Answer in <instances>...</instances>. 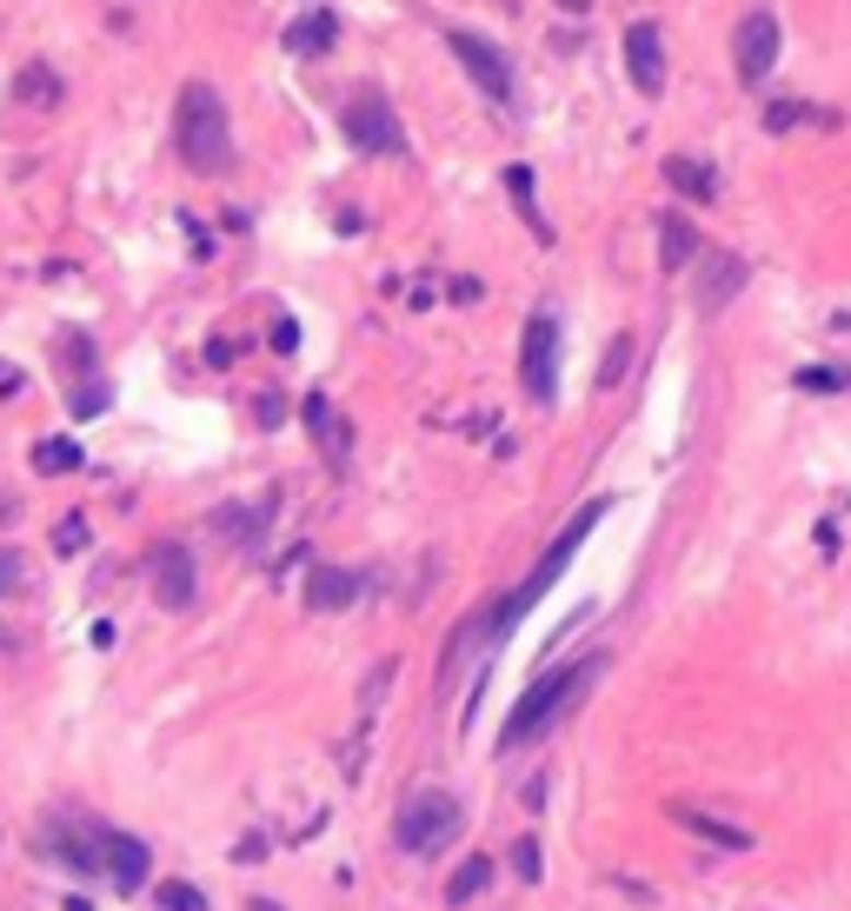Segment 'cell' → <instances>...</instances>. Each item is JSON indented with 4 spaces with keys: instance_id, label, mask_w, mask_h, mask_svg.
Returning a JSON list of instances; mask_svg holds the SVG:
<instances>
[{
    "instance_id": "obj_8",
    "label": "cell",
    "mask_w": 851,
    "mask_h": 911,
    "mask_svg": "<svg viewBox=\"0 0 851 911\" xmlns=\"http://www.w3.org/2000/svg\"><path fill=\"white\" fill-rule=\"evenodd\" d=\"M686 273H692V306H699L706 319H719V313L751 287V260L732 254V246H699V260H692Z\"/></svg>"
},
{
    "instance_id": "obj_36",
    "label": "cell",
    "mask_w": 851,
    "mask_h": 911,
    "mask_svg": "<svg viewBox=\"0 0 851 911\" xmlns=\"http://www.w3.org/2000/svg\"><path fill=\"white\" fill-rule=\"evenodd\" d=\"M559 8H566V14H592V0H559Z\"/></svg>"
},
{
    "instance_id": "obj_14",
    "label": "cell",
    "mask_w": 851,
    "mask_h": 911,
    "mask_svg": "<svg viewBox=\"0 0 851 911\" xmlns=\"http://www.w3.org/2000/svg\"><path fill=\"white\" fill-rule=\"evenodd\" d=\"M300 420H306L313 446H319L333 466H347V459H353V433H347V420H339V406H333L326 393H306V399H300Z\"/></svg>"
},
{
    "instance_id": "obj_9",
    "label": "cell",
    "mask_w": 851,
    "mask_h": 911,
    "mask_svg": "<svg viewBox=\"0 0 851 911\" xmlns=\"http://www.w3.org/2000/svg\"><path fill=\"white\" fill-rule=\"evenodd\" d=\"M520 386L533 406L559 399V313H533L526 340H520Z\"/></svg>"
},
{
    "instance_id": "obj_23",
    "label": "cell",
    "mask_w": 851,
    "mask_h": 911,
    "mask_svg": "<svg viewBox=\"0 0 851 911\" xmlns=\"http://www.w3.org/2000/svg\"><path fill=\"white\" fill-rule=\"evenodd\" d=\"M333 40H339V21H333L326 8H313V14H300V21L287 27V47H293V54H326Z\"/></svg>"
},
{
    "instance_id": "obj_29",
    "label": "cell",
    "mask_w": 851,
    "mask_h": 911,
    "mask_svg": "<svg viewBox=\"0 0 851 911\" xmlns=\"http://www.w3.org/2000/svg\"><path fill=\"white\" fill-rule=\"evenodd\" d=\"M80 546H88V519H80V513H67V519L54 526V552H60V559H73Z\"/></svg>"
},
{
    "instance_id": "obj_7",
    "label": "cell",
    "mask_w": 851,
    "mask_h": 911,
    "mask_svg": "<svg viewBox=\"0 0 851 911\" xmlns=\"http://www.w3.org/2000/svg\"><path fill=\"white\" fill-rule=\"evenodd\" d=\"M446 47H453V60L466 67V80H473V87H479L492 107H505V114L520 107V73H513V60H505V47H499V40L453 27V34H446Z\"/></svg>"
},
{
    "instance_id": "obj_3",
    "label": "cell",
    "mask_w": 851,
    "mask_h": 911,
    "mask_svg": "<svg viewBox=\"0 0 851 911\" xmlns=\"http://www.w3.org/2000/svg\"><path fill=\"white\" fill-rule=\"evenodd\" d=\"M393 839L406 859H440L446 845L466 839V805L446 792V785H419L406 792V805L393 811Z\"/></svg>"
},
{
    "instance_id": "obj_33",
    "label": "cell",
    "mask_w": 851,
    "mask_h": 911,
    "mask_svg": "<svg viewBox=\"0 0 851 911\" xmlns=\"http://www.w3.org/2000/svg\"><path fill=\"white\" fill-rule=\"evenodd\" d=\"M14 586H21V559H14V552H0V599H8Z\"/></svg>"
},
{
    "instance_id": "obj_30",
    "label": "cell",
    "mask_w": 851,
    "mask_h": 911,
    "mask_svg": "<svg viewBox=\"0 0 851 911\" xmlns=\"http://www.w3.org/2000/svg\"><path fill=\"white\" fill-rule=\"evenodd\" d=\"M513 872H520L526 885H539V872H546V852H539V839H520V845H513Z\"/></svg>"
},
{
    "instance_id": "obj_24",
    "label": "cell",
    "mask_w": 851,
    "mask_h": 911,
    "mask_svg": "<svg viewBox=\"0 0 851 911\" xmlns=\"http://www.w3.org/2000/svg\"><path fill=\"white\" fill-rule=\"evenodd\" d=\"M34 466H40L47 479H67V472H80V466H88V453H80V440L54 433V440H34Z\"/></svg>"
},
{
    "instance_id": "obj_17",
    "label": "cell",
    "mask_w": 851,
    "mask_h": 911,
    "mask_svg": "<svg viewBox=\"0 0 851 911\" xmlns=\"http://www.w3.org/2000/svg\"><path fill=\"white\" fill-rule=\"evenodd\" d=\"M665 187L678 194V200H692V207H712L719 200V167L712 160H699V153H665Z\"/></svg>"
},
{
    "instance_id": "obj_16",
    "label": "cell",
    "mask_w": 851,
    "mask_h": 911,
    "mask_svg": "<svg viewBox=\"0 0 851 911\" xmlns=\"http://www.w3.org/2000/svg\"><path fill=\"white\" fill-rule=\"evenodd\" d=\"M699 226H692V213L686 207H665L658 213V273H686L692 260H699Z\"/></svg>"
},
{
    "instance_id": "obj_28",
    "label": "cell",
    "mask_w": 851,
    "mask_h": 911,
    "mask_svg": "<svg viewBox=\"0 0 851 911\" xmlns=\"http://www.w3.org/2000/svg\"><path fill=\"white\" fill-rule=\"evenodd\" d=\"M626 366H632V334H613L606 366H599V386H619V379H626Z\"/></svg>"
},
{
    "instance_id": "obj_11",
    "label": "cell",
    "mask_w": 851,
    "mask_h": 911,
    "mask_svg": "<svg viewBox=\"0 0 851 911\" xmlns=\"http://www.w3.org/2000/svg\"><path fill=\"white\" fill-rule=\"evenodd\" d=\"M147 586H153V599H160L166 612H187V606H194V593H200V579H194V552H187L180 539H160V546L147 552Z\"/></svg>"
},
{
    "instance_id": "obj_2",
    "label": "cell",
    "mask_w": 851,
    "mask_h": 911,
    "mask_svg": "<svg viewBox=\"0 0 851 911\" xmlns=\"http://www.w3.org/2000/svg\"><path fill=\"white\" fill-rule=\"evenodd\" d=\"M174 140H180V160H187L200 180L233 174V120H226L220 87H207V80H187V87H180V107H174Z\"/></svg>"
},
{
    "instance_id": "obj_6",
    "label": "cell",
    "mask_w": 851,
    "mask_h": 911,
    "mask_svg": "<svg viewBox=\"0 0 851 911\" xmlns=\"http://www.w3.org/2000/svg\"><path fill=\"white\" fill-rule=\"evenodd\" d=\"M339 133H347V147L366 153V160H399V153H406L399 107H393L380 87H353V94H347V107H339Z\"/></svg>"
},
{
    "instance_id": "obj_22",
    "label": "cell",
    "mask_w": 851,
    "mask_h": 911,
    "mask_svg": "<svg viewBox=\"0 0 851 911\" xmlns=\"http://www.w3.org/2000/svg\"><path fill=\"white\" fill-rule=\"evenodd\" d=\"M838 107H812V101H765V133H792V127H838Z\"/></svg>"
},
{
    "instance_id": "obj_18",
    "label": "cell",
    "mask_w": 851,
    "mask_h": 911,
    "mask_svg": "<svg viewBox=\"0 0 851 911\" xmlns=\"http://www.w3.org/2000/svg\"><path fill=\"white\" fill-rule=\"evenodd\" d=\"M147 872H153V852L140 839H127V832H107L101 839V878H114L120 891H140Z\"/></svg>"
},
{
    "instance_id": "obj_32",
    "label": "cell",
    "mask_w": 851,
    "mask_h": 911,
    "mask_svg": "<svg viewBox=\"0 0 851 911\" xmlns=\"http://www.w3.org/2000/svg\"><path fill=\"white\" fill-rule=\"evenodd\" d=\"M280 420H287V399H280V393H260V427L273 433Z\"/></svg>"
},
{
    "instance_id": "obj_20",
    "label": "cell",
    "mask_w": 851,
    "mask_h": 911,
    "mask_svg": "<svg viewBox=\"0 0 851 911\" xmlns=\"http://www.w3.org/2000/svg\"><path fill=\"white\" fill-rule=\"evenodd\" d=\"M499 187H505V200H513V213L552 246L559 233H552V220H546V207H539V180H533V167H526V160H513V167H499Z\"/></svg>"
},
{
    "instance_id": "obj_19",
    "label": "cell",
    "mask_w": 851,
    "mask_h": 911,
    "mask_svg": "<svg viewBox=\"0 0 851 911\" xmlns=\"http://www.w3.org/2000/svg\"><path fill=\"white\" fill-rule=\"evenodd\" d=\"M672 811V825H686L692 839H706V845H719V852H751V832L745 825H732V818H719V811H706V805H665Z\"/></svg>"
},
{
    "instance_id": "obj_31",
    "label": "cell",
    "mask_w": 851,
    "mask_h": 911,
    "mask_svg": "<svg viewBox=\"0 0 851 911\" xmlns=\"http://www.w3.org/2000/svg\"><path fill=\"white\" fill-rule=\"evenodd\" d=\"M107 406V386L94 379V386H73V420H94V412Z\"/></svg>"
},
{
    "instance_id": "obj_35",
    "label": "cell",
    "mask_w": 851,
    "mask_h": 911,
    "mask_svg": "<svg viewBox=\"0 0 851 911\" xmlns=\"http://www.w3.org/2000/svg\"><path fill=\"white\" fill-rule=\"evenodd\" d=\"M14 513H21V500H14V492H0V526H14Z\"/></svg>"
},
{
    "instance_id": "obj_21",
    "label": "cell",
    "mask_w": 851,
    "mask_h": 911,
    "mask_svg": "<svg viewBox=\"0 0 851 911\" xmlns=\"http://www.w3.org/2000/svg\"><path fill=\"white\" fill-rule=\"evenodd\" d=\"M267 519H273V492H267V500H253V506H220L213 513L220 539H233V546H260L267 539Z\"/></svg>"
},
{
    "instance_id": "obj_34",
    "label": "cell",
    "mask_w": 851,
    "mask_h": 911,
    "mask_svg": "<svg viewBox=\"0 0 851 911\" xmlns=\"http://www.w3.org/2000/svg\"><path fill=\"white\" fill-rule=\"evenodd\" d=\"M273 347H280V353L300 347V326H293V319H273Z\"/></svg>"
},
{
    "instance_id": "obj_25",
    "label": "cell",
    "mask_w": 851,
    "mask_h": 911,
    "mask_svg": "<svg viewBox=\"0 0 851 911\" xmlns=\"http://www.w3.org/2000/svg\"><path fill=\"white\" fill-rule=\"evenodd\" d=\"M492 872H499V865H492L486 852H473V859H466V865H459V872L446 878V904H473V898H479V891L492 885Z\"/></svg>"
},
{
    "instance_id": "obj_4",
    "label": "cell",
    "mask_w": 851,
    "mask_h": 911,
    "mask_svg": "<svg viewBox=\"0 0 851 911\" xmlns=\"http://www.w3.org/2000/svg\"><path fill=\"white\" fill-rule=\"evenodd\" d=\"M613 506H619V500H613V492H599V500H585V506H579V513H572V519H566V526L552 533V539H546V552H539V565H533V572L520 579V586H513V593H505V606H513V612L526 619V612H533V606H539V599H546V593L559 586V579H566V565L579 559V546L592 539V526H599V519H606Z\"/></svg>"
},
{
    "instance_id": "obj_15",
    "label": "cell",
    "mask_w": 851,
    "mask_h": 911,
    "mask_svg": "<svg viewBox=\"0 0 851 911\" xmlns=\"http://www.w3.org/2000/svg\"><path fill=\"white\" fill-rule=\"evenodd\" d=\"M366 593V572L353 565H313L306 572V612H347Z\"/></svg>"
},
{
    "instance_id": "obj_39",
    "label": "cell",
    "mask_w": 851,
    "mask_h": 911,
    "mask_svg": "<svg viewBox=\"0 0 851 911\" xmlns=\"http://www.w3.org/2000/svg\"><path fill=\"white\" fill-rule=\"evenodd\" d=\"M844 393H851V366H844Z\"/></svg>"
},
{
    "instance_id": "obj_5",
    "label": "cell",
    "mask_w": 851,
    "mask_h": 911,
    "mask_svg": "<svg viewBox=\"0 0 851 911\" xmlns=\"http://www.w3.org/2000/svg\"><path fill=\"white\" fill-rule=\"evenodd\" d=\"M513 626H520V612L505 606V593H499V599H479V606L453 626V639H446V652H440V692H459V673L473 666V658L486 666V658H492L505 639H513Z\"/></svg>"
},
{
    "instance_id": "obj_1",
    "label": "cell",
    "mask_w": 851,
    "mask_h": 911,
    "mask_svg": "<svg viewBox=\"0 0 851 911\" xmlns=\"http://www.w3.org/2000/svg\"><path fill=\"white\" fill-rule=\"evenodd\" d=\"M606 666H613V652H579V658H566V666H552V673H539L526 692H520V705L505 712V732H499V752H526V745H539V738H552L585 699H592V686L606 679Z\"/></svg>"
},
{
    "instance_id": "obj_26",
    "label": "cell",
    "mask_w": 851,
    "mask_h": 911,
    "mask_svg": "<svg viewBox=\"0 0 851 911\" xmlns=\"http://www.w3.org/2000/svg\"><path fill=\"white\" fill-rule=\"evenodd\" d=\"M14 94L34 101V107H60V80H54L47 67H21V73H14Z\"/></svg>"
},
{
    "instance_id": "obj_13",
    "label": "cell",
    "mask_w": 851,
    "mask_h": 911,
    "mask_svg": "<svg viewBox=\"0 0 851 911\" xmlns=\"http://www.w3.org/2000/svg\"><path fill=\"white\" fill-rule=\"evenodd\" d=\"M626 73H632L639 94H665V34H658V21L626 27Z\"/></svg>"
},
{
    "instance_id": "obj_27",
    "label": "cell",
    "mask_w": 851,
    "mask_h": 911,
    "mask_svg": "<svg viewBox=\"0 0 851 911\" xmlns=\"http://www.w3.org/2000/svg\"><path fill=\"white\" fill-rule=\"evenodd\" d=\"M153 911H207V891L187 878H166V885H153Z\"/></svg>"
},
{
    "instance_id": "obj_38",
    "label": "cell",
    "mask_w": 851,
    "mask_h": 911,
    "mask_svg": "<svg viewBox=\"0 0 851 911\" xmlns=\"http://www.w3.org/2000/svg\"><path fill=\"white\" fill-rule=\"evenodd\" d=\"M246 911H280V904H273V898H253V904H246Z\"/></svg>"
},
{
    "instance_id": "obj_37",
    "label": "cell",
    "mask_w": 851,
    "mask_h": 911,
    "mask_svg": "<svg viewBox=\"0 0 851 911\" xmlns=\"http://www.w3.org/2000/svg\"><path fill=\"white\" fill-rule=\"evenodd\" d=\"M831 326H838V334H851V306H844V313H831Z\"/></svg>"
},
{
    "instance_id": "obj_12",
    "label": "cell",
    "mask_w": 851,
    "mask_h": 911,
    "mask_svg": "<svg viewBox=\"0 0 851 911\" xmlns=\"http://www.w3.org/2000/svg\"><path fill=\"white\" fill-rule=\"evenodd\" d=\"M101 839H107V825H80V818H54L47 825V852L80 872V878H101Z\"/></svg>"
},
{
    "instance_id": "obj_10",
    "label": "cell",
    "mask_w": 851,
    "mask_h": 911,
    "mask_svg": "<svg viewBox=\"0 0 851 911\" xmlns=\"http://www.w3.org/2000/svg\"><path fill=\"white\" fill-rule=\"evenodd\" d=\"M779 54H785L779 14H772V8H751V14L738 21V34H732V67H738V80H745V87H765V80H772V67H779Z\"/></svg>"
}]
</instances>
